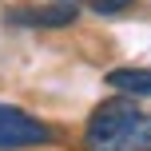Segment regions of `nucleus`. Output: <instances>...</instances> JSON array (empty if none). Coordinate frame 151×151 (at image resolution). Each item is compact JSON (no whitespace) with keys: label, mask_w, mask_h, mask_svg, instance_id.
Segmentation results:
<instances>
[{"label":"nucleus","mask_w":151,"mask_h":151,"mask_svg":"<svg viewBox=\"0 0 151 151\" xmlns=\"http://www.w3.org/2000/svg\"><path fill=\"white\" fill-rule=\"evenodd\" d=\"M88 151H151V115L131 104V96L107 99L91 111L83 131Z\"/></svg>","instance_id":"nucleus-1"},{"label":"nucleus","mask_w":151,"mask_h":151,"mask_svg":"<svg viewBox=\"0 0 151 151\" xmlns=\"http://www.w3.org/2000/svg\"><path fill=\"white\" fill-rule=\"evenodd\" d=\"M56 143V127L36 115L20 111L12 104H0V151H20V147H48Z\"/></svg>","instance_id":"nucleus-2"},{"label":"nucleus","mask_w":151,"mask_h":151,"mask_svg":"<svg viewBox=\"0 0 151 151\" xmlns=\"http://www.w3.org/2000/svg\"><path fill=\"white\" fill-rule=\"evenodd\" d=\"M76 16H80L76 4L56 0V4H44V8H20V12L8 16V24H24V28H68V24H76Z\"/></svg>","instance_id":"nucleus-3"},{"label":"nucleus","mask_w":151,"mask_h":151,"mask_svg":"<svg viewBox=\"0 0 151 151\" xmlns=\"http://www.w3.org/2000/svg\"><path fill=\"white\" fill-rule=\"evenodd\" d=\"M107 83L131 99H151V68H115L107 72Z\"/></svg>","instance_id":"nucleus-4"},{"label":"nucleus","mask_w":151,"mask_h":151,"mask_svg":"<svg viewBox=\"0 0 151 151\" xmlns=\"http://www.w3.org/2000/svg\"><path fill=\"white\" fill-rule=\"evenodd\" d=\"M131 4H135V0H91V8H96L99 16H115V12H127Z\"/></svg>","instance_id":"nucleus-5"}]
</instances>
